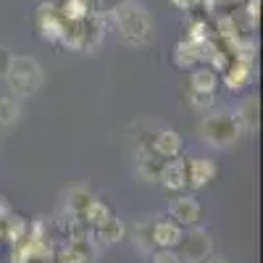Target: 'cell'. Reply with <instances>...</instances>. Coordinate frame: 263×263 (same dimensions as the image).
<instances>
[{"mask_svg": "<svg viewBox=\"0 0 263 263\" xmlns=\"http://www.w3.org/2000/svg\"><path fill=\"white\" fill-rule=\"evenodd\" d=\"M18 116V105L13 98H0V126H8L13 124Z\"/></svg>", "mask_w": 263, "mask_h": 263, "instance_id": "cell-22", "label": "cell"}, {"mask_svg": "<svg viewBox=\"0 0 263 263\" xmlns=\"http://www.w3.org/2000/svg\"><path fill=\"white\" fill-rule=\"evenodd\" d=\"M200 263H229V260H227L224 255H205Z\"/></svg>", "mask_w": 263, "mask_h": 263, "instance_id": "cell-30", "label": "cell"}, {"mask_svg": "<svg viewBox=\"0 0 263 263\" xmlns=\"http://www.w3.org/2000/svg\"><path fill=\"white\" fill-rule=\"evenodd\" d=\"M29 232V224H27V218H21V216H8L6 221H3V237L8 239V242L13 245V242H18L21 237H24Z\"/></svg>", "mask_w": 263, "mask_h": 263, "instance_id": "cell-18", "label": "cell"}, {"mask_svg": "<svg viewBox=\"0 0 263 263\" xmlns=\"http://www.w3.org/2000/svg\"><path fill=\"white\" fill-rule=\"evenodd\" d=\"M205 255H211V237L203 229H190L179 237V258L187 263H200Z\"/></svg>", "mask_w": 263, "mask_h": 263, "instance_id": "cell-6", "label": "cell"}, {"mask_svg": "<svg viewBox=\"0 0 263 263\" xmlns=\"http://www.w3.org/2000/svg\"><path fill=\"white\" fill-rule=\"evenodd\" d=\"M192 105L197 108V111H208V108L213 105V95L211 92H195L192 90Z\"/></svg>", "mask_w": 263, "mask_h": 263, "instance_id": "cell-25", "label": "cell"}, {"mask_svg": "<svg viewBox=\"0 0 263 263\" xmlns=\"http://www.w3.org/2000/svg\"><path fill=\"white\" fill-rule=\"evenodd\" d=\"M237 124L242 126L245 132H258V124H260V100L258 98L242 100L239 114H237Z\"/></svg>", "mask_w": 263, "mask_h": 263, "instance_id": "cell-14", "label": "cell"}, {"mask_svg": "<svg viewBox=\"0 0 263 263\" xmlns=\"http://www.w3.org/2000/svg\"><path fill=\"white\" fill-rule=\"evenodd\" d=\"M58 11H61L63 21H77L90 13V0H61Z\"/></svg>", "mask_w": 263, "mask_h": 263, "instance_id": "cell-17", "label": "cell"}, {"mask_svg": "<svg viewBox=\"0 0 263 263\" xmlns=\"http://www.w3.org/2000/svg\"><path fill=\"white\" fill-rule=\"evenodd\" d=\"M150 150L156 153V156H161V158H174V156H179V150H182V137L177 135V132H171V129H163V132H158V135L153 137Z\"/></svg>", "mask_w": 263, "mask_h": 263, "instance_id": "cell-12", "label": "cell"}, {"mask_svg": "<svg viewBox=\"0 0 263 263\" xmlns=\"http://www.w3.org/2000/svg\"><path fill=\"white\" fill-rule=\"evenodd\" d=\"M179 237H182V229L174 221H156V224H150V242L158 245V248H177Z\"/></svg>", "mask_w": 263, "mask_h": 263, "instance_id": "cell-11", "label": "cell"}, {"mask_svg": "<svg viewBox=\"0 0 263 263\" xmlns=\"http://www.w3.org/2000/svg\"><path fill=\"white\" fill-rule=\"evenodd\" d=\"M111 13H114V24H116L119 34L126 42H132V45H145V42L150 40V34H153V18L147 16L145 8H140V6L132 3V0H126V3H121Z\"/></svg>", "mask_w": 263, "mask_h": 263, "instance_id": "cell-2", "label": "cell"}, {"mask_svg": "<svg viewBox=\"0 0 263 263\" xmlns=\"http://www.w3.org/2000/svg\"><path fill=\"white\" fill-rule=\"evenodd\" d=\"M48 3H53V6H58V3H61V0H48Z\"/></svg>", "mask_w": 263, "mask_h": 263, "instance_id": "cell-31", "label": "cell"}, {"mask_svg": "<svg viewBox=\"0 0 263 263\" xmlns=\"http://www.w3.org/2000/svg\"><path fill=\"white\" fill-rule=\"evenodd\" d=\"M216 53V42L208 37V40H184L177 45V63L182 69H190V66L200 63V61H211V55Z\"/></svg>", "mask_w": 263, "mask_h": 263, "instance_id": "cell-5", "label": "cell"}, {"mask_svg": "<svg viewBox=\"0 0 263 263\" xmlns=\"http://www.w3.org/2000/svg\"><path fill=\"white\" fill-rule=\"evenodd\" d=\"M171 3L177 6V8H182V11H187V8H192L195 3H200V0H171Z\"/></svg>", "mask_w": 263, "mask_h": 263, "instance_id": "cell-29", "label": "cell"}, {"mask_svg": "<svg viewBox=\"0 0 263 263\" xmlns=\"http://www.w3.org/2000/svg\"><path fill=\"white\" fill-rule=\"evenodd\" d=\"M108 216H111V208H108L103 200H95V197H92V200L87 203V205L82 208V213H79V218H82V221H84L87 227H90V229L100 227Z\"/></svg>", "mask_w": 263, "mask_h": 263, "instance_id": "cell-16", "label": "cell"}, {"mask_svg": "<svg viewBox=\"0 0 263 263\" xmlns=\"http://www.w3.org/2000/svg\"><path fill=\"white\" fill-rule=\"evenodd\" d=\"M124 232H126V229H124V224L119 221V218H116L114 213L108 216L100 227H95V237L100 239L103 245H114V242H119V239L124 237Z\"/></svg>", "mask_w": 263, "mask_h": 263, "instance_id": "cell-15", "label": "cell"}, {"mask_svg": "<svg viewBox=\"0 0 263 263\" xmlns=\"http://www.w3.org/2000/svg\"><path fill=\"white\" fill-rule=\"evenodd\" d=\"M137 171H140L142 179L153 182V179H158V174H161V163H158V158H153V156H142Z\"/></svg>", "mask_w": 263, "mask_h": 263, "instance_id": "cell-21", "label": "cell"}, {"mask_svg": "<svg viewBox=\"0 0 263 263\" xmlns=\"http://www.w3.org/2000/svg\"><path fill=\"white\" fill-rule=\"evenodd\" d=\"M211 37V27H208V21L203 18H197L190 24V40H208Z\"/></svg>", "mask_w": 263, "mask_h": 263, "instance_id": "cell-23", "label": "cell"}, {"mask_svg": "<svg viewBox=\"0 0 263 263\" xmlns=\"http://www.w3.org/2000/svg\"><path fill=\"white\" fill-rule=\"evenodd\" d=\"M216 163L208 158H190L187 161V187L200 190L216 177Z\"/></svg>", "mask_w": 263, "mask_h": 263, "instance_id": "cell-9", "label": "cell"}, {"mask_svg": "<svg viewBox=\"0 0 263 263\" xmlns=\"http://www.w3.org/2000/svg\"><path fill=\"white\" fill-rule=\"evenodd\" d=\"M168 213L184 227H195L200 221V205H197V200H192V197H177V200H171Z\"/></svg>", "mask_w": 263, "mask_h": 263, "instance_id": "cell-10", "label": "cell"}, {"mask_svg": "<svg viewBox=\"0 0 263 263\" xmlns=\"http://www.w3.org/2000/svg\"><path fill=\"white\" fill-rule=\"evenodd\" d=\"M6 79H8V87L16 92V95H34L40 87H42V69L34 58H13L8 71H6Z\"/></svg>", "mask_w": 263, "mask_h": 263, "instance_id": "cell-3", "label": "cell"}, {"mask_svg": "<svg viewBox=\"0 0 263 263\" xmlns=\"http://www.w3.org/2000/svg\"><path fill=\"white\" fill-rule=\"evenodd\" d=\"M224 74V82L229 90H242V87L250 82V74H253V63L248 61H239V58H232L229 66L221 71Z\"/></svg>", "mask_w": 263, "mask_h": 263, "instance_id": "cell-13", "label": "cell"}, {"mask_svg": "<svg viewBox=\"0 0 263 263\" xmlns=\"http://www.w3.org/2000/svg\"><path fill=\"white\" fill-rule=\"evenodd\" d=\"M11 61H13L11 50H8V48H3V45H0V77H6V71H8V66H11Z\"/></svg>", "mask_w": 263, "mask_h": 263, "instance_id": "cell-26", "label": "cell"}, {"mask_svg": "<svg viewBox=\"0 0 263 263\" xmlns=\"http://www.w3.org/2000/svg\"><path fill=\"white\" fill-rule=\"evenodd\" d=\"M105 32V16L100 11H90L77 21H66L63 34L58 42H63L71 50H95Z\"/></svg>", "mask_w": 263, "mask_h": 263, "instance_id": "cell-1", "label": "cell"}, {"mask_svg": "<svg viewBox=\"0 0 263 263\" xmlns=\"http://www.w3.org/2000/svg\"><path fill=\"white\" fill-rule=\"evenodd\" d=\"M158 179L166 190H182L187 187V161L174 156L168 163H161V174Z\"/></svg>", "mask_w": 263, "mask_h": 263, "instance_id": "cell-8", "label": "cell"}, {"mask_svg": "<svg viewBox=\"0 0 263 263\" xmlns=\"http://www.w3.org/2000/svg\"><path fill=\"white\" fill-rule=\"evenodd\" d=\"M197 132H200L203 142H208L213 147H229L239 140L242 126L237 124V119H232L227 114H218V116H205L200 121V126H197Z\"/></svg>", "mask_w": 263, "mask_h": 263, "instance_id": "cell-4", "label": "cell"}, {"mask_svg": "<svg viewBox=\"0 0 263 263\" xmlns=\"http://www.w3.org/2000/svg\"><path fill=\"white\" fill-rule=\"evenodd\" d=\"M153 263H182L179 253H174V248H161L153 255Z\"/></svg>", "mask_w": 263, "mask_h": 263, "instance_id": "cell-24", "label": "cell"}, {"mask_svg": "<svg viewBox=\"0 0 263 263\" xmlns=\"http://www.w3.org/2000/svg\"><path fill=\"white\" fill-rule=\"evenodd\" d=\"M245 13L250 16V21H255L260 16V0H248V6H245Z\"/></svg>", "mask_w": 263, "mask_h": 263, "instance_id": "cell-27", "label": "cell"}, {"mask_svg": "<svg viewBox=\"0 0 263 263\" xmlns=\"http://www.w3.org/2000/svg\"><path fill=\"white\" fill-rule=\"evenodd\" d=\"M90 200H92V192L90 190H87V187H74V190H69V200H66V203H69V211L74 216H79L82 208L90 203Z\"/></svg>", "mask_w": 263, "mask_h": 263, "instance_id": "cell-20", "label": "cell"}, {"mask_svg": "<svg viewBox=\"0 0 263 263\" xmlns=\"http://www.w3.org/2000/svg\"><path fill=\"white\" fill-rule=\"evenodd\" d=\"M8 216H11V205H8V200H6V197L0 195V227H3V221H6Z\"/></svg>", "mask_w": 263, "mask_h": 263, "instance_id": "cell-28", "label": "cell"}, {"mask_svg": "<svg viewBox=\"0 0 263 263\" xmlns=\"http://www.w3.org/2000/svg\"><path fill=\"white\" fill-rule=\"evenodd\" d=\"M192 90L195 92H213L216 90V71L213 69H195L192 71Z\"/></svg>", "mask_w": 263, "mask_h": 263, "instance_id": "cell-19", "label": "cell"}, {"mask_svg": "<svg viewBox=\"0 0 263 263\" xmlns=\"http://www.w3.org/2000/svg\"><path fill=\"white\" fill-rule=\"evenodd\" d=\"M63 27H66V21H63L58 6L42 3L40 11H37V32L45 37L48 42H58L61 34H63Z\"/></svg>", "mask_w": 263, "mask_h": 263, "instance_id": "cell-7", "label": "cell"}]
</instances>
